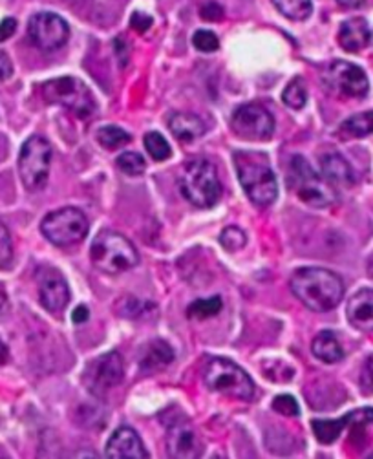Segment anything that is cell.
Listing matches in <instances>:
<instances>
[{"label": "cell", "mask_w": 373, "mask_h": 459, "mask_svg": "<svg viewBox=\"0 0 373 459\" xmlns=\"http://www.w3.org/2000/svg\"><path fill=\"white\" fill-rule=\"evenodd\" d=\"M291 291L308 310L317 313L337 308L344 296V284L339 275L322 267H303L291 277Z\"/></svg>", "instance_id": "obj_1"}, {"label": "cell", "mask_w": 373, "mask_h": 459, "mask_svg": "<svg viewBox=\"0 0 373 459\" xmlns=\"http://www.w3.org/2000/svg\"><path fill=\"white\" fill-rule=\"evenodd\" d=\"M235 169L247 198L254 205L268 207L277 200V178L264 154L253 150H238L235 152Z\"/></svg>", "instance_id": "obj_2"}, {"label": "cell", "mask_w": 373, "mask_h": 459, "mask_svg": "<svg viewBox=\"0 0 373 459\" xmlns=\"http://www.w3.org/2000/svg\"><path fill=\"white\" fill-rule=\"evenodd\" d=\"M90 260L99 271L120 275L139 263V255L134 244L121 233L104 229L92 242Z\"/></svg>", "instance_id": "obj_3"}, {"label": "cell", "mask_w": 373, "mask_h": 459, "mask_svg": "<svg viewBox=\"0 0 373 459\" xmlns=\"http://www.w3.org/2000/svg\"><path fill=\"white\" fill-rule=\"evenodd\" d=\"M179 190L186 202L200 209L214 207L221 198V181L216 167L207 160H193L179 174Z\"/></svg>", "instance_id": "obj_4"}, {"label": "cell", "mask_w": 373, "mask_h": 459, "mask_svg": "<svg viewBox=\"0 0 373 459\" xmlns=\"http://www.w3.org/2000/svg\"><path fill=\"white\" fill-rule=\"evenodd\" d=\"M203 380L211 392L238 401H251L254 396V385L251 377L229 359H211L203 370Z\"/></svg>", "instance_id": "obj_5"}, {"label": "cell", "mask_w": 373, "mask_h": 459, "mask_svg": "<svg viewBox=\"0 0 373 459\" xmlns=\"http://www.w3.org/2000/svg\"><path fill=\"white\" fill-rule=\"evenodd\" d=\"M43 99L70 110L79 120L90 118L95 112V99L90 88L78 78H57L41 87Z\"/></svg>", "instance_id": "obj_6"}, {"label": "cell", "mask_w": 373, "mask_h": 459, "mask_svg": "<svg viewBox=\"0 0 373 459\" xmlns=\"http://www.w3.org/2000/svg\"><path fill=\"white\" fill-rule=\"evenodd\" d=\"M88 218L76 207H64L46 214L41 231L48 242L57 247H68L83 242L88 235Z\"/></svg>", "instance_id": "obj_7"}, {"label": "cell", "mask_w": 373, "mask_h": 459, "mask_svg": "<svg viewBox=\"0 0 373 459\" xmlns=\"http://www.w3.org/2000/svg\"><path fill=\"white\" fill-rule=\"evenodd\" d=\"M52 165V145L41 138L31 136L21 148L19 154V174L22 185L35 193L41 190L50 176Z\"/></svg>", "instance_id": "obj_8"}, {"label": "cell", "mask_w": 373, "mask_h": 459, "mask_svg": "<svg viewBox=\"0 0 373 459\" xmlns=\"http://www.w3.org/2000/svg\"><path fill=\"white\" fill-rule=\"evenodd\" d=\"M291 174L298 198L310 207L324 209L337 202V193H335L333 183H329L324 176L317 174L303 156L293 158Z\"/></svg>", "instance_id": "obj_9"}, {"label": "cell", "mask_w": 373, "mask_h": 459, "mask_svg": "<svg viewBox=\"0 0 373 459\" xmlns=\"http://www.w3.org/2000/svg\"><path fill=\"white\" fill-rule=\"evenodd\" d=\"M125 377V364L118 352H108L90 361L83 371L87 390L95 397H104L112 388L121 385Z\"/></svg>", "instance_id": "obj_10"}, {"label": "cell", "mask_w": 373, "mask_h": 459, "mask_svg": "<svg viewBox=\"0 0 373 459\" xmlns=\"http://www.w3.org/2000/svg\"><path fill=\"white\" fill-rule=\"evenodd\" d=\"M233 132L245 141H268L275 132V120L271 112L256 103L242 104L231 118Z\"/></svg>", "instance_id": "obj_11"}, {"label": "cell", "mask_w": 373, "mask_h": 459, "mask_svg": "<svg viewBox=\"0 0 373 459\" xmlns=\"http://www.w3.org/2000/svg\"><path fill=\"white\" fill-rule=\"evenodd\" d=\"M29 41L43 52H55L70 39V26L55 13H35L28 22Z\"/></svg>", "instance_id": "obj_12"}, {"label": "cell", "mask_w": 373, "mask_h": 459, "mask_svg": "<svg viewBox=\"0 0 373 459\" xmlns=\"http://www.w3.org/2000/svg\"><path fill=\"white\" fill-rule=\"evenodd\" d=\"M324 85L335 96L355 97V99L364 97L369 90V81L366 78L364 70L346 61H335L327 68L324 75Z\"/></svg>", "instance_id": "obj_13"}, {"label": "cell", "mask_w": 373, "mask_h": 459, "mask_svg": "<svg viewBox=\"0 0 373 459\" xmlns=\"http://www.w3.org/2000/svg\"><path fill=\"white\" fill-rule=\"evenodd\" d=\"M37 286H39V298L46 312L61 315L70 302V288L64 277L54 267H41L37 271Z\"/></svg>", "instance_id": "obj_14"}, {"label": "cell", "mask_w": 373, "mask_h": 459, "mask_svg": "<svg viewBox=\"0 0 373 459\" xmlns=\"http://www.w3.org/2000/svg\"><path fill=\"white\" fill-rule=\"evenodd\" d=\"M106 457L110 459H146V448L143 446L141 438L130 427L118 429L106 443Z\"/></svg>", "instance_id": "obj_15"}, {"label": "cell", "mask_w": 373, "mask_h": 459, "mask_svg": "<svg viewBox=\"0 0 373 459\" xmlns=\"http://www.w3.org/2000/svg\"><path fill=\"white\" fill-rule=\"evenodd\" d=\"M346 317L353 328L373 331V289H361L350 298Z\"/></svg>", "instance_id": "obj_16"}, {"label": "cell", "mask_w": 373, "mask_h": 459, "mask_svg": "<svg viewBox=\"0 0 373 459\" xmlns=\"http://www.w3.org/2000/svg\"><path fill=\"white\" fill-rule=\"evenodd\" d=\"M167 452L170 457H195L198 454V438L189 423H176L170 427Z\"/></svg>", "instance_id": "obj_17"}, {"label": "cell", "mask_w": 373, "mask_h": 459, "mask_svg": "<svg viewBox=\"0 0 373 459\" xmlns=\"http://www.w3.org/2000/svg\"><path fill=\"white\" fill-rule=\"evenodd\" d=\"M369 43H371V31L364 19L355 17V19H348L341 24L339 45L343 50L355 54V52L364 50Z\"/></svg>", "instance_id": "obj_18"}, {"label": "cell", "mask_w": 373, "mask_h": 459, "mask_svg": "<svg viewBox=\"0 0 373 459\" xmlns=\"http://www.w3.org/2000/svg\"><path fill=\"white\" fill-rule=\"evenodd\" d=\"M169 129L174 134V138L183 143H191L205 134V123L198 116H195V113L186 112L174 113L169 120Z\"/></svg>", "instance_id": "obj_19"}, {"label": "cell", "mask_w": 373, "mask_h": 459, "mask_svg": "<svg viewBox=\"0 0 373 459\" xmlns=\"http://www.w3.org/2000/svg\"><path fill=\"white\" fill-rule=\"evenodd\" d=\"M355 415H357V410L343 415L341 419H315V421H311L313 434L319 439V443L331 445L333 441L339 439V436L343 434V430L346 427L353 425Z\"/></svg>", "instance_id": "obj_20"}, {"label": "cell", "mask_w": 373, "mask_h": 459, "mask_svg": "<svg viewBox=\"0 0 373 459\" xmlns=\"http://www.w3.org/2000/svg\"><path fill=\"white\" fill-rule=\"evenodd\" d=\"M320 169H322V176L329 183L350 185L355 179L350 163L339 154V152H327V154H324L320 158Z\"/></svg>", "instance_id": "obj_21"}, {"label": "cell", "mask_w": 373, "mask_h": 459, "mask_svg": "<svg viewBox=\"0 0 373 459\" xmlns=\"http://www.w3.org/2000/svg\"><path fill=\"white\" fill-rule=\"evenodd\" d=\"M311 352L319 361H322L326 364H335L344 359V350L341 346L337 335L327 330L320 331L315 337V340L311 344Z\"/></svg>", "instance_id": "obj_22"}, {"label": "cell", "mask_w": 373, "mask_h": 459, "mask_svg": "<svg viewBox=\"0 0 373 459\" xmlns=\"http://www.w3.org/2000/svg\"><path fill=\"white\" fill-rule=\"evenodd\" d=\"M174 361V352L172 348L169 346V342L158 338V340H153L148 346L145 348L143 352V357H141V371H158V370H163L165 366H169L170 363Z\"/></svg>", "instance_id": "obj_23"}, {"label": "cell", "mask_w": 373, "mask_h": 459, "mask_svg": "<svg viewBox=\"0 0 373 459\" xmlns=\"http://www.w3.org/2000/svg\"><path fill=\"white\" fill-rule=\"evenodd\" d=\"M343 138H364L373 134V110L357 113V116L348 118L341 129H339Z\"/></svg>", "instance_id": "obj_24"}, {"label": "cell", "mask_w": 373, "mask_h": 459, "mask_svg": "<svg viewBox=\"0 0 373 459\" xmlns=\"http://www.w3.org/2000/svg\"><path fill=\"white\" fill-rule=\"evenodd\" d=\"M277 10L291 21H306L311 12V0H273Z\"/></svg>", "instance_id": "obj_25"}, {"label": "cell", "mask_w": 373, "mask_h": 459, "mask_svg": "<svg viewBox=\"0 0 373 459\" xmlns=\"http://www.w3.org/2000/svg\"><path fill=\"white\" fill-rule=\"evenodd\" d=\"M221 308H223V302L220 296L196 300L189 305V310H186V317L193 321H205V319L216 317L221 312Z\"/></svg>", "instance_id": "obj_26"}, {"label": "cell", "mask_w": 373, "mask_h": 459, "mask_svg": "<svg viewBox=\"0 0 373 459\" xmlns=\"http://www.w3.org/2000/svg\"><path fill=\"white\" fill-rule=\"evenodd\" d=\"M282 101L293 108V110H301L306 106L308 101V88H306V81L303 78H294L287 83L284 94H282Z\"/></svg>", "instance_id": "obj_27"}, {"label": "cell", "mask_w": 373, "mask_h": 459, "mask_svg": "<svg viewBox=\"0 0 373 459\" xmlns=\"http://www.w3.org/2000/svg\"><path fill=\"white\" fill-rule=\"evenodd\" d=\"M97 141L101 146H104L108 150H116V148L128 145L132 141V136L120 127H103L97 132Z\"/></svg>", "instance_id": "obj_28"}, {"label": "cell", "mask_w": 373, "mask_h": 459, "mask_svg": "<svg viewBox=\"0 0 373 459\" xmlns=\"http://www.w3.org/2000/svg\"><path fill=\"white\" fill-rule=\"evenodd\" d=\"M145 148L153 160L165 162L172 156V148L169 141L160 132H148L145 136Z\"/></svg>", "instance_id": "obj_29"}, {"label": "cell", "mask_w": 373, "mask_h": 459, "mask_svg": "<svg viewBox=\"0 0 373 459\" xmlns=\"http://www.w3.org/2000/svg\"><path fill=\"white\" fill-rule=\"evenodd\" d=\"M118 167L121 172L128 176H141L145 172V160L137 154V152H123L118 158Z\"/></svg>", "instance_id": "obj_30"}, {"label": "cell", "mask_w": 373, "mask_h": 459, "mask_svg": "<svg viewBox=\"0 0 373 459\" xmlns=\"http://www.w3.org/2000/svg\"><path fill=\"white\" fill-rule=\"evenodd\" d=\"M220 244L228 251H238L244 249L247 244V237L238 227H228L226 231L220 235Z\"/></svg>", "instance_id": "obj_31"}, {"label": "cell", "mask_w": 373, "mask_h": 459, "mask_svg": "<svg viewBox=\"0 0 373 459\" xmlns=\"http://www.w3.org/2000/svg\"><path fill=\"white\" fill-rule=\"evenodd\" d=\"M13 260L12 235L4 223H0V270H6Z\"/></svg>", "instance_id": "obj_32"}, {"label": "cell", "mask_w": 373, "mask_h": 459, "mask_svg": "<svg viewBox=\"0 0 373 459\" xmlns=\"http://www.w3.org/2000/svg\"><path fill=\"white\" fill-rule=\"evenodd\" d=\"M193 45L196 46V50L200 52H205V54H212L218 50L220 46V41L216 33L209 31V29H198L193 37Z\"/></svg>", "instance_id": "obj_33"}, {"label": "cell", "mask_w": 373, "mask_h": 459, "mask_svg": "<svg viewBox=\"0 0 373 459\" xmlns=\"http://www.w3.org/2000/svg\"><path fill=\"white\" fill-rule=\"evenodd\" d=\"M273 410L280 415H286V417H296L298 413H301V406H298L296 399L293 396H287V394H282V396L275 397Z\"/></svg>", "instance_id": "obj_34"}, {"label": "cell", "mask_w": 373, "mask_h": 459, "mask_svg": "<svg viewBox=\"0 0 373 459\" xmlns=\"http://www.w3.org/2000/svg\"><path fill=\"white\" fill-rule=\"evenodd\" d=\"M153 26V17H148L145 13H134L130 19V28L136 29L137 33H145L146 29H151Z\"/></svg>", "instance_id": "obj_35"}, {"label": "cell", "mask_w": 373, "mask_h": 459, "mask_svg": "<svg viewBox=\"0 0 373 459\" xmlns=\"http://www.w3.org/2000/svg\"><path fill=\"white\" fill-rule=\"evenodd\" d=\"M200 13H202V19H205V21H209V22H218V21L223 19V10H221L216 3H207V4L200 10Z\"/></svg>", "instance_id": "obj_36"}, {"label": "cell", "mask_w": 373, "mask_h": 459, "mask_svg": "<svg viewBox=\"0 0 373 459\" xmlns=\"http://www.w3.org/2000/svg\"><path fill=\"white\" fill-rule=\"evenodd\" d=\"M12 73H13V64L8 57V54L0 50V81L10 79Z\"/></svg>", "instance_id": "obj_37"}, {"label": "cell", "mask_w": 373, "mask_h": 459, "mask_svg": "<svg viewBox=\"0 0 373 459\" xmlns=\"http://www.w3.org/2000/svg\"><path fill=\"white\" fill-rule=\"evenodd\" d=\"M17 29V21L13 17H6L3 22H0V43L10 39V37L15 33Z\"/></svg>", "instance_id": "obj_38"}, {"label": "cell", "mask_w": 373, "mask_h": 459, "mask_svg": "<svg viewBox=\"0 0 373 459\" xmlns=\"http://www.w3.org/2000/svg\"><path fill=\"white\" fill-rule=\"evenodd\" d=\"M88 317H90V310L87 308V305H78V308L71 312V321L76 322V324H83V322H87V321H88Z\"/></svg>", "instance_id": "obj_39"}, {"label": "cell", "mask_w": 373, "mask_h": 459, "mask_svg": "<svg viewBox=\"0 0 373 459\" xmlns=\"http://www.w3.org/2000/svg\"><path fill=\"white\" fill-rule=\"evenodd\" d=\"M364 382L366 385L369 387V388H373V354L368 357V361H366V368H364Z\"/></svg>", "instance_id": "obj_40"}, {"label": "cell", "mask_w": 373, "mask_h": 459, "mask_svg": "<svg viewBox=\"0 0 373 459\" xmlns=\"http://www.w3.org/2000/svg\"><path fill=\"white\" fill-rule=\"evenodd\" d=\"M10 312V302H8V295L0 289V317H4Z\"/></svg>", "instance_id": "obj_41"}, {"label": "cell", "mask_w": 373, "mask_h": 459, "mask_svg": "<svg viewBox=\"0 0 373 459\" xmlns=\"http://www.w3.org/2000/svg\"><path fill=\"white\" fill-rule=\"evenodd\" d=\"M337 3H339V6H343L346 10H355V8L362 6L364 0H337Z\"/></svg>", "instance_id": "obj_42"}, {"label": "cell", "mask_w": 373, "mask_h": 459, "mask_svg": "<svg viewBox=\"0 0 373 459\" xmlns=\"http://www.w3.org/2000/svg\"><path fill=\"white\" fill-rule=\"evenodd\" d=\"M8 357H10V354H8L6 344H4L3 340H0V366L8 363Z\"/></svg>", "instance_id": "obj_43"}]
</instances>
